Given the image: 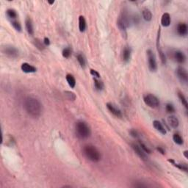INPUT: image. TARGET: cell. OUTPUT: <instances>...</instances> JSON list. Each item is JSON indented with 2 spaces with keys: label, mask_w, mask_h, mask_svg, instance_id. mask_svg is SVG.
Returning a JSON list of instances; mask_svg holds the SVG:
<instances>
[{
  "label": "cell",
  "mask_w": 188,
  "mask_h": 188,
  "mask_svg": "<svg viewBox=\"0 0 188 188\" xmlns=\"http://www.w3.org/2000/svg\"><path fill=\"white\" fill-rule=\"evenodd\" d=\"M168 124L173 129H176L179 125V120L175 115H170L168 118Z\"/></svg>",
  "instance_id": "obj_19"
},
{
  "label": "cell",
  "mask_w": 188,
  "mask_h": 188,
  "mask_svg": "<svg viewBox=\"0 0 188 188\" xmlns=\"http://www.w3.org/2000/svg\"><path fill=\"white\" fill-rule=\"evenodd\" d=\"M48 3L49 4V5H51L54 3V1H48Z\"/></svg>",
  "instance_id": "obj_40"
},
{
  "label": "cell",
  "mask_w": 188,
  "mask_h": 188,
  "mask_svg": "<svg viewBox=\"0 0 188 188\" xmlns=\"http://www.w3.org/2000/svg\"><path fill=\"white\" fill-rule=\"evenodd\" d=\"M131 54L132 50L130 46H125L123 49V52H122V59H123V62L125 63H128L131 58Z\"/></svg>",
  "instance_id": "obj_14"
},
{
  "label": "cell",
  "mask_w": 188,
  "mask_h": 188,
  "mask_svg": "<svg viewBox=\"0 0 188 188\" xmlns=\"http://www.w3.org/2000/svg\"><path fill=\"white\" fill-rule=\"evenodd\" d=\"M128 11L127 10H124L122 11L120 13V16L118 18L117 21V25L118 27L120 32L121 33L122 36L124 37V38H127V27H130V22H131V18L129 15Z\"/></svg>",
  "instance_id": "obj_2"
},
{
  "label": "cell",
  "mask_w": 188,
  "mask_h": 188,
  "mask_svg": "<svg viewBox=\"0 0 188 188\" xmlns=\"http://www.w3.org/2000/svg\"><path fill=\"white\" fill-rule=\"evenodd\" d=\"M176 32L180 36H186L188 32L187 25L186 23H179L176 27Z\"/></svg>",
  "instance_id": "obj_11"
},
{
  "label": "cell",
  "mask_w": 188,
  "mask_h": 188,
  "mask_svg": "<svg viewBox=\"0 0 188 188\" xmlns=\"http://www.w3.org/2000/svg\"><path fill=\"white\" fill-rule=\"evenodd\" d=\"M64 94L66 96V98L68 99L69 101H74L76 99V96L73 92L71 91H65Z\"/></svg>",
  "instance_id": "obj_32"
},
{
  "label": "cell",
  "mask_w": 188,
  "mask_h": 188,
  "mask_svg": "<svg viewBox=\"0 0 188 188\" xmlns=\"http://www.w3.org/2000/svg\"><path fill=\"white\" fill-rule=\"evenodd\" d=\"M156 150L158 151L160 153H161L162 154H163V155L165 154V151L162 147H157L156 148Z\"/></svg>",
  "instance_id": "obj_38"
},
{
  "label": "cell",
  "mask_w": 188,
  "mask_h": 188,
  "mask_svg": "<svg viewBox=\"0 0 188 188\" xmlns=\"http://www.w3.org/2000/svg\"><path fill=\"white\" fill-rule=\"evenodd\" d=\"M183 154H184V156H185V158H187V159L188 158V151L187 150L184 151L183 153Z\"/></svg>",
  "instance_id": "obj_39"
},
{
  "label": "cell",
  "mask_w": 188,
  "mask_h": 188,
  "mask_svg": "<svg viewBox=\"0 0 188 188\" xmlns=\"http://www.w3.org/2000/svg\"><path fill=\"white\" fill-rule=\"evenodd\" d=\"M11 23L13 27V28L15 29L16 31H18V32H21L22 27H21V23H20L18 20H13V21H11Z\"/></svg>",
  "instance_id": "obj_29"
},
{
  "label": "cell",
  "mask_w": 188,
  "mask_h": 188,
  "mask_svg": "<svg viewBox=\"0 0 188 188\" xmlns=\"http://www.w3.org/2000/svg\"><path fill=\"white\" fill-rule=\"evenodd\" d=\"M75 134L80 140H85L90 137L91 131L86 122L79 120L75 124Z\"/></svg>",
  "instance_id": "obj_4"
},
{
  "label": "cell",
  "mask_w": 188,
  "mask_h": 188,
  "mask_svg": "<svg viewBox=\"0 0 188 188\" xmlns=\"http://www.w3.org/2000/svg\"><path fill=\"white\" fill-rule=\"evenodd\" d=\"M159 39H160V33L158 34V40H157V44H156V46H157V51H158V52H159V55H160L162 63H163V65H165L166 61H167V59H166V56H165V54L164 51L162 50L161 47H160V42H159Z\"/></svg>",
  "instance_id": "obj_18"
},
{
  "label": "cell",
  "mask_w": 188,
  "mask_h": 188,
  "mask_svg": "<svg viewBox=\"0 0 188 188\" xmlns=\"http://www.w3.org/2000/svg\"><path fill=\"white\" fill-rule=\"evenodd\" d=\"M153 126L159 132H160L162 134H163V135H165L166 133H167V131H166V129L165 128L164 126H163L161 122L156 120H153Z\"/></svg>",
  "instance_id": "obj_15"
},
{
  "label": "cell",
  "mask_w": 188,
  "mask_h": 188,
  "mask_svg": "<svg viewBox=\"0 0 188 188\" xmlns=\"http://www.w3.org/2000/svg\"><path fill=\"white\" fill-rule=\"evenodd\" d=\"M106 106H107V109H108L109 111H110V113L113 115H115V117H117V118H122L121 111H120V110H119L117 107H115V105H114V104H112V103L109 102V103H107Z\"/></svg>",
  "instance_id": "obj_10"
},
{
  "label": "cell",
  "mask_w": 188,
  "mask_h": 188,
  "mask_svg": "<svg viewBox=\"0 0 188 188\" xmlns=\"http://www.w3.org/2000/svg\"><path fill=\"white\" fill-rule=\"evenodd\" d=\"M168 162L169 163H172L173 165L176 166V168H178L180 169V170H184V171H185V172H187V170H188L187 165L185 164V163H183V164H181V163H175L174 160H168Z\"/></svg>",
  "instance_id": "obj_23"
},
{
  "label": "cell",
  "mask_w": 188,
  "mask_h": 188,
  "mask_svg": "<svg viewBox=\"0 0 188 188\" xmlns=\"http://www.w3.org/2000/svg\"><path fill=\"white\" fill-rule=\"evenodd\" d=\"M173 58L175 59V60L178 63L183 64L186 60V56L182 51L176 50L173 53Z\"/></svg>",
  "instance_id": "obj_12"
},
{
  "label": "cell",
  "mask_w": 188,
  "mask_h": 188,
  "mask_svg": "<svg viewBox=\"0 0 188 188\" xmlns=\"http://www.w3.org/2000/svg\"><path fill=\"white\" fill-rule=\"evenodd\" d=\"M65 78H66V81L67 82H68V85H69L71 88H74L76 85V80L74 76H73L72 74H68L66 75Z\"/></svg>",
  "instance_id": "obj_24"
},
{
  "label": "cell",
  "mask_w": 188,
  "mask_h": 188,
  "mask_svg": "<svg viewBox=\"0 0 188 188\" xmlns=\"http://www.w3.org/2000/svg\"><path fill=\"white\" fill-rule=\"evenodd\" d=\"M21 70L23 72L26 73V74H30V73H35L36 72L37 68L33 65H30V64L27 63H24L21 64Z\"/></svg>",
  "instance_id": "obj_13"
},
{
  "label": "cell",
  "mask_w": 188,
  "mask_h": 188,
  "mask_svg": "<svg viewBox=\"0 0 188 188\" xmlns=\"http://www.w3.org/2000/svg\"><path fill=\"white\" fill-rule=\"evenodd\" d=\"M142 15H143L144 20H146V21H151L152 13L150 10H149L148 8H144V9L143 10V11H142Z\"/></svg>",
  "instance_id": "obj_22"
},
{
  "label": "cell",
  "mask_w": 188,
  "mask_h": 188,
  "mask_svg": "<svg viewBox=\"0 0 188 188\" xmlns=\"http://www.w3.org/2000/svg\"><path fill=\"white\" fill-rule=\"evenodd\" d=\"M82 152L87 160L93 163H98L101 160V153L93 145L87 144L83 146Z\"/></svg>",
  "instance_id": "obj_3"
},
{
  "label": "cell",
  "mask_w": 188,
  "mask_h": 188,
  "mask_svg": "<svg viewBox=\"0 0 188 188\" xmlns=\"http://www.w3.org/2000/svg\"><path fill=\"white\" fill-rule=\"evenodd\" d=\"M165 110L167 111V113H175V107H173V105L170 103H168L165 106Z\"/></svg>",
  "instance_id": "obj_33"
},
{
  "label": "cell",
  "mask_w": 188,
  "mask_h": 188,
  "mask_svg": "<svg viewBox=\"0 0 188 188\" xmlns=\"http://www.w3.org/2000/svg\"><path fill=\"white\" fill-rule=\"evenodd\" d=\"M173 141L175 142V143H176L177 145H179V146H182L184 143V140L182 137V136L179 134V133H176V134H173Z\"/></svg>",
  "instance_id": "obj_28"
},
{
  "label": "cell",
  "mask_w": 188,
  "mask_h": 188,
  "mask_svg": "<svg viewBox=\"0 0 188 188\" xmlns=\"http://www.w3.org/2000/svg\"><path fill=\"white\" fill-rule=\"evenodd\" d=\"M25 27L27 30V32L30 35H34V27L32 24V21L30 17H27L25 21Z\"/></svg>",
  "instance_id": "obj_16"
},
{
  "label": "cell",
  "mask_w": 188,
  "mask_h": 188,
  "mask_svg": "<svg viewBox=\"0 0 188 188\" xmlns=\"http://www.w3.org/2000/svg\"><path fill=\"white\" fill-rule=\"evenodd\" d=\"M34 44H35V47H36L38 49H39L40 51H43V50L45 49V45H44V44L41 42L38 38L34 40Z\"/></svg>",
  "instance_id": "obj_30"
},
{
  "label": "cell",
  "mask_w": 188,
  "mask_h": 188,
  "mask_svg": "<svg viewBox=\"0 0 188 188\" xmlns=\"http://www.w3.org/2000/svg\"><path fill=\"white\" fill-rule=\"evenodd\" d=\"M176 74L177 77L179 78V80H180L181 82L183 84H187L188 81V74L187 71L185 69L184 67L179 66L176 69Z\"/></svg>",
  "instance_id": "obj_8"
},
{
  "label": "cell",
  "mask_w": 188,
  "mask_h": 188,
  "mask_svg": "<svg viewBox=\"0 0 188 188\" xmlns=\"http://www.w3.org/2000/svg\"><path fill=\"white\" fill-rule=\"evenodd\" d=\"M77 60H78L80 66L83 68H85L86 59H85V57H84V56L82 54H81V53H79V54L77 55Z\"/></svg>",
  "instance_id": "obj_25"
},
{
  "label": "cell",
  "mask_w": 188,
  "mask_h": 188,
  "mask_svg": "<svg viewBox=\"0 0 188 188\" xmlns=\"http://www.w3.org/2000/svg\"><path fill=\"white\" fill-rule=\"evenodd\" d=\"M7 16L8 17L11 21H13V20H15L18 18V13H17L16 11H15L14 9H8L6 11Z\"/></svg>",
  "instance_id": "obj_21"
},
{
  "label": "cell",
  "mask_w": 188,
  "mask_h": 188,
  "mask_svg": "<svg viewBox=\"0 0 188 188\" xmlns=\"http://www.w3.org/2000/svg\"><path fill=\"white\" fill-rule=\"evenodd\" d=\"M93 82H94L95 88L97 90L101 91V90H103V88H104V84H103V82L101 80H98V79L95 78V77H93Z\"/></svg>",
  "instance_id": "obj_27"
},
{
  "label": "cell",
  "mask_w": 188,
  "mask_h": 188,
  "mask_svg": "<svg viewBox=\"0 0 188 188\" xmlns=\"http://www.w3.org/2000/svg\"><path fill=\"white\" fill-rule=\"evenodd\" d=\"M71 53H72L71 49L70 47H66L62 51V55H63V57H65V58H68L71 55Z\"/></svg>",
  "instance_id": "obj_31"
},
{
  "label": "cell",
  "mask_w": 188,
  "mask_h": 188,
  "mask_svg": "<svg viewBox=\"0 0 188 188\" xmlns=\"http://www.w3.org/2000/svg\"><path fill=\"white\" fill-rule=\"evenodd\" d=\"M146 53H147L149 69L152 72H155L157 70V63H156V56H155L153 51L151 49H148Z\"/></svg>",
  "instance_id": "obj_6"
},
{
  "label": "cell",
  "mask_w": 188,
  "mask_h": 188,
  "mask_svg": "<svg viewBox=\"0 0 188 188\" xmlns=\"http://www.w3.org/2000/svg\"><path fill=\"white\" fill-rule=\"evenodd\" d=\"M44 44L45 46H49L50 45V40L48 38H44Z\"/></svg>",
  "instance_id": "obj_37"
},
{
  "label": "cell",
  "mask_w": 188,
  "mask_h": 188,
  "mask_svg": "<svg viewBox=\"0 0 188 188\" xmlns=\"http://www.w3.org/2000/svg\"><path fill=\"white\" fill-rule=\"evenodd\" d=\"M170 23H171V18H170V14L168 13H165L161 18L162 26L164 27H168L170 25Z\"/></svg>",
  "instance_id": "obj_17"
},
{
  "label": "cell",
  "mask_w": 188,
  "mask_h": 188,
  "mask_svg": "<svg viewBox=\"0 0 188 188\" xmlns=\"http://www.w3.org/2000/svg\"><path fill=\"white\" fill-rule=\"evenodd\" d=\"M86 27H87V24H86L85 18L83 15H80L79 17V29H80V32H84L86 30Z\"/></svg>",
  "instance_id": "obj_20"
},
{
  "label": "cell",
  "mask_w": 188,
  "mask_h": 188,
  "mask_svg": "<svg viewBox=\"0 0 188 188\" xmlns=\"http://www.w3.org/2000/svg\"><path fill=\"white\" fill-rule=\"evenodd\" d=\"M90 74H91V75L93 76V77H95V78H97V79L100 78V74H99V73L98 71H96V70L90 69Z\"/></svg>",
  "instance_id": "obj_35"
},
{
  "label": "cell",
  "mask_w": 188,
  "mask_h": 188,
  "mask_svg": "<svg viewBox=\"0 0 188 188\" xmlns=\"http://www.w3.org/2000/svg\"><path fill=\"white\" fill-rule=\"evenodd\" d=\"M177 95H178V97H179V99H180V101L182 102V105L184 106V107L186 109L188 108V104H187V100L186 97L184 96V95L183 94V93L181 91H178L177 93Z\"/></svg>",
  "instance_id": "obj_26"
},
{
  "label": "cell",
  "mask_w": 188,
  "mask_h": 188,
  "mask_svg": "<svg viewBox=\"0 0 188 188\" xmlns=\"http://www.w3.org/2000/svg\"><path fill=\"white\" fill-rule=\"evenodd\" d=\"M2 52L11 58H16L19 55V51L13 46H5L2 48Z\"/></svg>",
  "instance_id": "obj_7"
},
{
  "label": "cell",
  "mask_w": 188,
  "mask_h": 188,
  "mask_svg": "<svg viewBox=\"0 0 188 188\" xmlns=\"http://www.w3.org/2000/svg\"><path fill=\"white\" fill-rule=\"evenodd\" d=\"M143 101L146 105L149 106V107H151V108H156L160 106V104L159 99L153 94H151V93L144 96Z\"/></svg>",
  "instance_id": "obj_5"
},
{
  "label": "cell",
  "mask_w": 188,
  "mask_h": 188,
  "mask_svg": "<svg viewBox=\"0 0 188 188\" xmlns=\"http://www.w3.org/2000/svg\"><path fill=\"white\" fill-rule=\"evenodd\" d=\"M130 134H131L132 137H134V138H137L139 137V134L137 132V131H136L135 130H131L130 132Z\"/></svg>",
  "instance_id": "obj_36"
},
{
  "label": "cell",
  "mask_w": 188,
  "mask_h": 188,
  "mask_svg": "<svg viewBox=\"0 0 188 188\" xmlns=\"http://www.w3.org/2000/svg\"><path fill=\"white\" fill-rule=\"evenodd\" d=\"M131 146L132 149L134 150V151L135 152L136 154H137L141 160H144V161L148 160L147 153L143 150V149L140 147V145L137 144V143H132Z\"/></svg>",
  "instance_id": "obj_9"
},
{
  "label": "cell",
  "mask_w": 188,
  "mask_h": 188,
  "mask_svg": "<svg viewBox=\"0 0 188 188\" xmlns=\"http://www.w3.org/2000/svg\"><path fill=\"white\" fill-rule=\"evenodd\" d=\"M24 108L27 114L33 118H38L43 111L42 104L38 99L28 96L24 99Z\"/></svg>",
  "instance_id": "obj_1"
},
{
  "label": "cell",
  "mask_w": 188,
  "mask_h": 188,
  "mask_svg": "<svg viewBox=\"0 0 188 188\" xmlns=\"http://www.w3.org/2000/svg\"><path fill=\"white\" fill-rule=\"evenodd\" d=\"M139 145H140V147H141L142 149H143V150L144 151L146 152V153H151V151L150 149H149V148H148L147 146H146V145L144 144V143H142L141 141H139Z\"/></svg>",
  "instance_id": "obj_34"
}]
</instances>
